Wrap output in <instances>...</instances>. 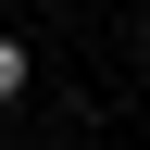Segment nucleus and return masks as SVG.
I'll return each mask as SVG.
<instances>
[{
	"mask_svg": "<svg viewBox=\"0 0 150 150\" xmlns=\"http://www.w3.org/2000/svg\"><path fill=\"white\" fill-rule=\"evenodd\" d=\"M13 88H25V38H0V100H13Z\"/></svg>",
	"mask_w": 150,
	"mask_h": 150,
	"instance_id": "obj_1",
	"label": "nucleus"
}]
</instances>
